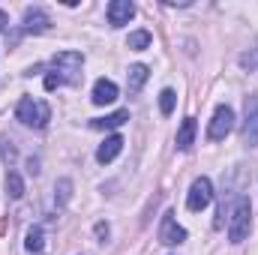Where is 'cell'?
<instances>
[{
	"label": "cell",
	"mask_w": 258,
	"mask_h": 255,
	"mask_svg": "<svg viewBox=\"0 0 258 255\" xmlns=\"http://www.w3.org/2000/svg\"><path fill=\"white\" fill-rule=\"evenodd\" d=\"M228 240L231 243H243L249 237V228H252V207H249V198L246 195H237L234 204L228 207Z\"/></svg>",
	"instance_id": "1"
},
{
	"label": "cell",
	"mask_w": 258,
	"mask_h": 255,
	"mask_svg": "<svg viewBox=\"0 0 258 255\" xmlns=\"http://www.w3.org/2000/svg\"><path fill=\"white\" fill-rule=\"evenodd\" d=\"M15 117L30 129H45L48 120H51V108H48V102H42V99L24 96V99L18 102V108H15Z\"/></svg>",
	"instance_id": "2"
},
{
	"label": "cell",
	"mask_w": 258,
	"mask_h": 255,
	"mask_svg": "<svg viewBox=\"0 0 258 255\" xmlns=\"http://www.w3.org/2000/svg\"><path fill=\"white\" fill-rule=\"evenodd\" d=\"M240 138L246 147H258V93L246 96L243 102V126H240Z\"/></svg>",
	"instance_id": "3"
},
{
	"label": "cell",
	"mask_w": 258,
	"mask_h": 255,
	"mask_svg": "<svg viewBox=\"0 0 258 255\" xmlns=\"http://www.w3.org/2000/svg\"><path fill=\"white\" fill-rule=\"evenodd\" d=\"M210 201H213V183H210V177H195L189 192H186V207L192 213H201Z\"/></svg>",
	"instance_id": "4"
},
{
	"label": "cell",
	"mask_w": 258,
	"mask_h": 255,
	"mask_svg": "<svg viewBox=\"0 0 258 255\" xmlns=\"http://www.w3.org/2000/svg\"><path fill=\"white\" fill-rule=\"evenodd\" d=\"M231 129H234V108H231V105H216L213 120H210V126H207V138H210V141H222Z\"/></svg>",
	"instance_id": "5"
},
{
	"label": "cell",
	"mask_w": 258,
	"mask_h": 255,
	"mask_svg": "<svg viewBox=\"0 0 258 255\" xmlns=\"http://www.w3.org/2000/svg\"><path fill=\"white\" fill-rule=\"evenodd\" d=\"M183 240H186V228L177 225L174 213H165L162 222H159V243L162 246H180Z\"/></svg>",
	"instance_id": "6"
},
{
	"label": "cell",
	"mask_w": 258,
	"mask_h": 255,
	"mask_svg": "<svg viewBox=\"0 0 258 255\" xmlns=\"http://www.w3.org/2000/svg\"><path fill=\"white\" fill-rule=\"evenodd\" d=\"M48 27H51V18H48L45 9H39V6H27L24 9V18H21V30L24 33H45Z\"/></svg>",
	"instance_id": "7"
},
{
	"label": "cell",
	"mask_w": 258,
	"mask_h": 255,
	"mask_svg": "<svg viewBox=\"0 0 258 255\" xmlns=\"http://www.w3.org/2000/svg\"><path fill=\"white\" fill-rule=\"evenodd\" d=\"M51 63L63 72L66 81H72V75L81 72V66H84V54H81V51H60V54L51 57Z\"/></svg>",
	"instance_id": "8"
},
{
	"label": "cell",
	"mask_w": 258,
	"mask_h": 255,
	"mask_svg": "<svg viewBox=\"0 0 258 255\" xmlns=\"http://www.w3.org/2000/svg\"><path fill=\"white\" fill-rule=\"evenodd\" d=\"M135 18V6L129 0H111L108 3V24L111 27H123Z\"/></svg>",
	"instance_id": "9"
},
{
	"label": "cell",
	"mask_w": 258,
	"mask_h": 255,
	"mask_svg": "<svg viewBox=\"0 0 258 255\" xmlns=\"http://www.w3.org/2000/svg\"><path fill=\"white\" fill-rule=\"evenodd\" d=\"M90 99H93V105H111L117 99V84L111 78H99L90 90Z\"/></svg>",
	"instance_id": "10"
},
{
	"label": "cell",
	"mask_w": 258,
	"mask_h": 255,
	"mask_svg": "<svg viewBox=\"0 0 258 255\" xmlns=\"http://www.w3.org/2000/svg\"><path fill=\"white\" fill-rule=\"evenodd\" d=\"M120 150H123V138H120V135H108V138L99 144V150H96V159H99L102 165H105V162H114Z\"/></svg>",
	"instance_id": "11"
},
{
	"label": "cell",
	"mask_w": 258,
	"mask_h": 255,
	"mask_svg": "<svg viewBox=\"0 0 258 255\" xmlns=\"http://www.w3.org/2000/svg\"><path fill=\"white\" fill-rule=\"evenodd\" d=\"M147 66L144 63H135V66H129V72H126V90L129 93H138L141 87H144V81H147Z\"/></svg>",
	"instance_id": "12"
},
{
	"label": "cell",
	"mask_w": 258,
	"mask_h": 255,
	"mask_svg": "<svg viewBox=\"0 0 258 255\" xmlns=\"http://www.w3.org/2000/svg\"><path fill=\"white\" fill-rule=\"evenodd\" d=\"M195 141V117H186L177 129V150H189Z\"/></svg>",
	"instance_id": "13"
},
{
	"label": "cell",
	"mask_w": 258,
	"mask_h": 255,
	"mask_svg": "<svg viewBox=\"0 0 258 255\" xmlns=\"http://www.w3.org/2000/svg\"><path fill=\"white\" fill-rule=\"evenodd\" d=\"M126 120H129V111H114V114H108V117L90 120V126L93 129H117V126H123Z\"/></svg>",
	"instance_id": "14"
},
{
	"label": "cell",
	"mask_w": 258,
	"mask_h": 255,
	"mask_svg": "<svg viewBox=\"0 0 258 255\" xmlns=\"http://www.w3.org/2000/svg\"><path fill=\"white\" fill-rule=\"evenodd\" d=\"M24 246H27V252H33V255L42 252V246H45V234H42V228H39V225H33V228L27 231Z\"/></svg>",
	"instance_id": "15"
},
{
	"label": "cell",
	"mask_w": 258,
	"mask_h": 255,
	"mask_svg": "<svg viewBox=\"0 0 258 255\" xmlns=\"http://www.w3.org/2000/svg\"><path fill=\"white\" fill-rule=\"evenodd\" d=\"M6 192H9V198H21V195H24V180H21V174H15V171L6 174Z\"/></svg>",
	"instance_id": "16"
},
{
	"label": "cell",
	"mask_w": 258,
	"mask_h": 255,
	"mask_svg": "<svg viewBox=\"0 0 258 255\" xmlns=\"http://www.w3.org/2000/svg\"><path fill=\"white\" fill-rule=\"evenodd\" d=\"M69 195H72V180H69V177H60L57 186H54V201H57V207H63L66 201H69Z\"/></svg>",
	"instance_id": "17"
},
{
	"label": "cell",
	"mask_w": 258,
	"mask_h": 255,
	"mask_svg": "<svg viewBox=\"0 0 258 255\" xmlns=\"http://www.w3.org/2000/svg\"><path fill=\"white\" fill-rule=\"evenodd\" d=\"M132 51H144L147 45H150V33L147 30H135V33H129V42H126Z\"/></svg>",
	"instance_id": "18"
},
{
	"label": "cell",
	"mask_w": 258,
	"mask_h": 255,
	"mask_svg": "<svg viewBox=\"0 0 258 255\" xmlns=\"http://www.w3.org/2000/svg\"><path fill=\"white\" fill-rule=\"evenodd\" d=\"M174 102H177V93L174 90H162L159 93V111L162 114H171L174 111Z\"/></svg>",
	"instance_id": "19"
},
{
	"label": "cell",
	"mask_w": 258,
	"mask_h": 255,
	"mask_svg": "<svg viewBox=\"0 0 258 255\" xmlns=\"http://www.w3.org/2000/svg\"><path fill=\"white\" fill-rule=\"evenodd\" d=\"M0 156H3V162H9V165L18 159V150H15V144H12L9 138H3V135H0Z\"/></svg>",
	"instance_id": "20"
},
{
	"label": "cell",
	"mask_w": 258,
	"mask_h": 255,
	"mask_svg": "<svg viewBox=\"0 0 258 255\" xmlns=\"http://www.w3.org/2000/svg\"><path fill=\"white\" fill-rule=\"evenodd\" d=\"M69 84L63 75H57V72H51V75H45V90H57V87H63Z\"/></svg>",
	"instance_id": "21"
},
{
	"label": "cell",
	"mask_w": 258,
	"mask_h": 255,
	"mask_svg": "<svg viewBox=\"0 0 258 255\" xmlns=\"http://www.w3.org/2000/svg\"><path fill=\"white\" fill-rule=\"evenodd\" d=\"M96 237L105 243V237H108V225H105V222H96Z\"/></svg>",
	"instance_id": "22"
},
{
	"label": "cell",
	"mask_w": 258,
	"mask_h": 255,
	"mask_svg": "<svg viewBox=\"0 0 258 255\" xmlns=\"http://www.w3.org/2000/svg\"><path fill=\"white\" fill-rule=\"evenodd\" d=\"M27 171H30V174H39V162H36V159H27Z\"/></svg>",
	"instance_id": "23"
},
{
	"label": "cell",
	"mask_w": 258,
	"mask_h": 255,
	"mask_svg": "<svg viewBox=\"0 0 258 255\" xmlns=\"http://www.w3.org/2000/svg\"><path fill=\"white\" fill-rule=\"evenodd\" d=\"M6 27H9V18H6V12H3V9H0V33H3V30H6Z\"/></svg>",
	"instance_id": "24"
}]
</instances>
